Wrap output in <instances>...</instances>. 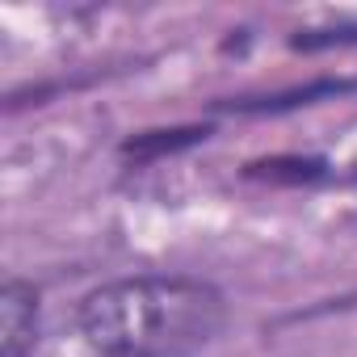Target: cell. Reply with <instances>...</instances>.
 Listing matches in <instances>:
<instances>
[{
	"label": "cell",
	"instance_id": "cell-4",
	"mask_svg": "<svg viewBox=\"0 0 357 357\" xmlns=\"http://www.w3.org/2000/svg\"><path fill=\"white\" fill-rule=\"evenodd\" d=\"M252 181H273V185H311L319 176H328V164L315 155H273V160H257L244 168Z\"/></svg>",
	"mask_w": 357,
	"mask_h": 357
},
{
	"label": "cell",
	"instance_id": "cell-3",
	"mask_svg": "<svg viewBox=\"0 0 357 357\" xmlns=\"http://www.w3.org/2000/svg\"><path fill=\"white\" fill-rule=\"evenodd\" d=\"M211 139V126H168V130H139L130 139H122V160H135V164H151V160H164L172 151H185L194 143H206Z\"/></svg>",
	"mask_w": 357,
	"mask_h": 357
},
{
	"label": "cell",
	"instance_id": "cell-1",
	"mask_svg": "<svg viewBox=\"0 0 357 357\" xmlns=\"http://www.w3.org/2000/svg\"><path fill=\"white\" fill-rule=\"evenodd\" d=\"M97 357H194L227 324L219 286L185 273H135L89 290L76 307Z\"/></svg>",
	"mask_w": 357,
	"mask_h": 357
},
{
	"label": "cell",
	"instance_id": "cell-2",
	"mask_svg": "<svg viewBox=\"0 0 357 357\" xmlns=\"http://www.w3.org/2000/svg\"><path fill=\"white\" fill-rule=\"evenodd\" d=\"M38 332V290L22 278L0 286V357H26Z\"/></svg>",
	"mask_w": 357,
	"mask_h": 357
}]
</instances>
